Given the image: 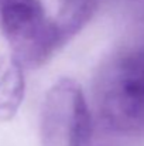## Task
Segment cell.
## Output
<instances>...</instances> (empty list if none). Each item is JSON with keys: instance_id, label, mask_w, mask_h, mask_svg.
Wrapping results in <instances>:
<instances>
[{"instance_id": "cell-1", "label": "cell", "mask_w": 144, "mask_h": 146, "mask_svg": "<svg viewBox=\"0 0 144 146\" xmlns=\"http://www.w3.org/2000/svg\"><path fill=\"white\" fill-rule=\"evenodd\" d=\"M95 105L103 125L126 138H144V46L109 60L95 82Z\"/></svg>"}, {"instance_id": "cell-2", "label": "cell", "mask_w": 144, "mask_h": 146, "mask_svg": "<svg viewBox=\"0 0 144 146\" xmlns=\"http://www.w3.org/2000/svg\"><path fill=\"white\" fill-rule=\"evenodd\" d=\"M11 57L23 68H38L65 41L55 20L48 19L40 0H9L0 16Z\"/></svg>"}, {"instance_id": "cell-3", "label": "cell", "mask_w": 144, "mask_h": 146, "mask_svg": "<svg viewBox=\"0 0 144 146\" xmlns=\"http://www.w3.org/2000/svg\"><path fill=\"white\" fill-rule=\"evenodd\" d=\"M92 116L82 87L71 80H58L47 92L40 113L43 146H91Z\"/></svg>"}, {"instance_id": "cell-4", "label": "cell", "mask_w": 144, "mask_h": 146, "mask_svg": "<svg viewBox=\"0 0 144 146\" xmlns=\"http://www.w3.org/2000/svg\"><path fill=\"white\" fill-rule=\"evenodd\" d=\"M23 67L10 55L0 58V119H11L24 98Z\"/></svg>"}, {"instance_id": "cell-5", "label": "cell", "mask_w": 144, "mask_h": 146, "mask_svg": "<svg viewBox=\"0 0 144 146\" xmlns=\"http://www.w3.org/2000/svg\"><path fill=\"white\" fill-rule=\"evenodd\" d=\"M97 0H62L59 16L55 19L62 38L66 43L91 20Z\"/></svg>"}, {"instance_id": "cell-6", "label": "cell", "mask_w": 144, "mask_h": 146, "mask_svg": "<svg viewBox=\"0 0 144 146\" xmlns=\"http://www.w3.org/2000/svg\"><path fill=\"white\" fill-rule=\"evenodd\" d=\"M7 1L9 0H0V16H1V11H3V9H4V6H6Z\"/></svg>"}, {"instance_id": "cell-7", "label": "cell", "mask_w": 144, "mask_h": 146, "mask_svg": "<svg viewBox=\"0 0 144 146\" xmlns=\"http://www.w3.org/2000/svg\"><path fill=\"white\" fill-rule=\"evenodd\" d=\"M61 1H62V0H61Z\"/></svg>"}]
</instances>
